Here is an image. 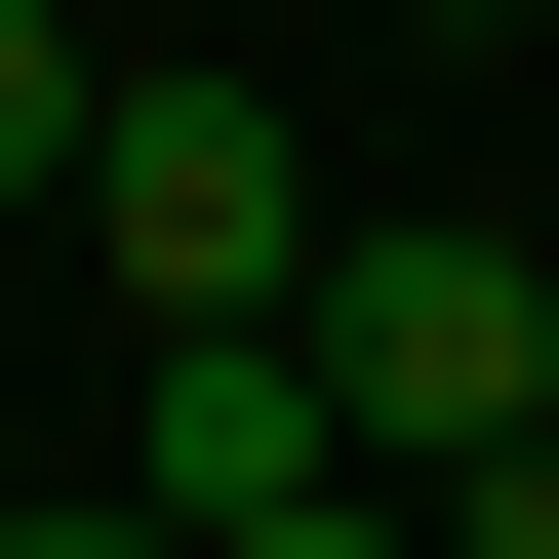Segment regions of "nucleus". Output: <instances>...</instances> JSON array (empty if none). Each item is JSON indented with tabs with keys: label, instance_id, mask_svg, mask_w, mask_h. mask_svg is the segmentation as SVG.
I'll return each instance as SVG.
<instances>
[{
	"label": "nucleus",
	"instance_id": "nucleus-1",
	"mask_svg": "<svg viewBox=\"0 0 559 559\" xmlns=\"http://www.w3.org/2000/svg\"><path fill=\"white\" fill-rule=\"evenodd\" d=\"M40 200L120 240V320H280V280H320V120H280V81H81Z\"/></svg>",
	"mask_w": 559,
	"mask_h": 559
},
{
	"label": "nucleus",
	"instance_id": "nucleus-2",
	"mask_svg": "<svg viewBox=\"0 0 559 559\" xmlns=\"http://www.w3.org/2000/svg\"><path fill=\"white\" fill-rule=\"evenodd\" d=\"M280 360H320V440H360V479H440V440H520V400H559V280H520V240H320V280H280Z\"/></svg>",
	"mask_w": 559,
	"mask_h": 559
},
{
	"label": "nucleus",
	"instance_id": "nucleus-3",
	"mask_svg": "<svg viewBox=\"0 0 559 559\" xmlns=\"http://www.w3.org/2000/svg\"><path fill=\"white\" fill-rule=\"evenodd\" d=\"M120 479H160V520H240V479H360V440H320V360H280V320H160V440H120Z\"/></svg>",
	"mask_w": 559,
	"mask_h": 559
},
{
	"label": "nucleus",
	"instance_id": "nucleus-4",
	"mask_svg": "<svg viewBox=\"0 0 559 559\" xmlns=\"http://www.w3.org/2000/svg\"><path fill=\"white\" fill-rule=\"evenodd\" d=\"M81 81H120V40H81V0H0V200H40V160H81Z\"/></svg>",
	"mask_w": 559,
	"mask_h": 559
},
{
	"label": "nucleus",
	"instance_id": "nucleus-5",
	"mask_svg": "<svg viewBox=\"0 0 559 559\" xmlns=\"http://www.w3.org/2000/svg\"><path fill=\"white\" fill-rule=\"evenodd\" d=\"M200 559H440V520H400V479H240Z\"/></svg>",
	"mask_w": 559,
	"mask_h": 559
},
{
	"label": "nucleus",
	"instance_id": "nucleus-6",
	"mask_svg": "<svg viewBox=\"0 0 559 559\" xmlns=\"http://www.w3.org/2000/svg\"><path fill=\"white\" fill-rule=\"evenodd\" d=\"M0 559H200V520H160V479H120V520H0Z\"/></svg>",
	"mask_w": 559,
	"mask_h": 559
},
{
	"label": "nucleus",
	"instance_id": "nucleus-7",
	"mask_svg": "<svg viewBox=\"0 0 559 559\" xmlns=\"http://www.w3.org/2000/svg\"><path fill=\"white\" fill-rule=\"evenodd\" d=\"M400 40H479V0H400Z\"/></svg>",
	"mask_w": 559,
	"mask_h": 559
},
{
	"label": "nucleus",
	"instance_id": "nucleus-8",
	"mask_svg": "<svg viewBox=\"0 0 559 559\" xmlns=\"http://www.w3.org/2000/svg\"><path fill=\"white\" fill-rule=\"evenodd\" d=\"M520 280H559V200H520Z\"/></svg>",
	"mask_w": 559,
	"mask_h": 559
}]
</instances>
